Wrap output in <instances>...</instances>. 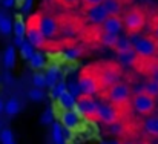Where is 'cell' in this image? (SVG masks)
<instances>
[{
    "mask_svg": "<svg viewBox=\"0 0 158 144\" xmlns=\"http://www.w3.org/2000/svg\"><path fill=\"white\" fill-rule=\"evenodd\" d=\"M132 45H134V51L137 52V55L140 58L144 60H151L158 54V40L154 37H141V35H134L131 39Z\"/></svg>",
    "mask_w": 158,
    "mask_h": 144,
    "instance_id": "1",
    "label": "cell"
},
{
    "mask_svg": "<svg viewBox=\"0 0 158 144\" xmlns=\"http://www.w3.org/2000/svg\"><path fill=\"white\" fill-rule=\"evenodd\" d=\"M123 23H124V28L127 29V32L131 34H137L140 32L144 25H146V15L141 9H131L126 12L124 19H123Z\"/></svg>",
    "mask_w": 158,
    "mask_h": 144,
    "instance_id": "2",
    "label": "cell"
},
{
    "mask_svg": "<svg viewBox=\"0 0 158 144\" xmlns=\"http://www.w3.org/2000/svg\"><path fill=\"white\" fill-rule=\"evenodd\" d=\"M34 19H35V23H37L39 29L42 31V34L46 39H54L58 34L60 25H58L55 17L48 15V14H39V15H34Z\"/></svg>",
    "mask_w": 158,
    "mask_h": 144,
    "instance_id": "3",
    "label": "cell"
},
{
    "mask_svg": "<svg viewBox=\"0 0 158 144\" xmlns=\"http://www.w3.org/2000/svg\"><path fill=\"white\" fill-rule=\"evenodd\" d=\"M78 84H80V89H81L83 95L94 97L100 89L98 74H92L91 71H85L78 78Z\"/></svg>",
    "mask_w": 158,
    "mask_h": 144,
    "instance_id": "4",
    "label": "cell"
},
{
    "mask_svg": "<svg viewBox=\"0 0 158 144\" xmlns=\"http://www.w3.org/2000/svg\"><path fill=\"white\" fill-rule=\"evenodd\" d=\"M131 94H132V91H131V88L126 83H117L112 88H109L107 100L114 106H121V104H126L129 101Z\"/></svg>",
    "mask_w": 158,
    "mask_h": 144,
    "instance_id": "5",
    "label": "cell"
},
{
    "mask_svg": "<svg viewBox=\"0 0 158 144\" xmlns=\"http://www.w3.org/2000/svg\"><path fill=\"white\" fill-rule=\"evenodd\" d=\"M132 106H134V109L138 113H141V115H151L155 110L157 103H155V98L154 97H151L143 92V94L134 95V98H132Z\"/></svg>",
    "mask_w": 158,
    "mask_h": 144,
    "instance_id": "6",
    "label": "cell"
},
{
    "mask_svg": "<svg viewBox=\"0 0 158 144\" xmlns=\"http://www.w3.org/2000/svg\"><path fill=\"white\" fill-rule=\"evenodd\" d=\"M75 109L80 112L81 117L86 118H97V109H98V101L94 97H88V95H81L77 100V106Z\"/></svg>",
    "mask_w": 158,
    "mask_h": 144,
    "instance_id": "7",
    "label": "cell"
},
{
    "mask_svg": "<svg viewBox=\"0 0 158 144\" xmlns=\"http://www.w3.org/2000/svg\"><path fill=\"white\" fill-rule=\"evenodd\" d=\"M28 28H26V40L34 46V48H43L46 45V37L42 34V31L39 29L35 19L31 17L28 22Z\"/></svg>",
    "mask_w": 158,
    "mask_h": 144,
    "instance_id": "8",
    "label": "cell"
},
{
    "mask_svg": "<svg viewBox=\"0 0 158 144\" xmlns=\"http://www.w3.org/2000/svg\"><path fill=\"white\" fill-rule=\"evenodd\" d=\"M97 118L105 123V124H112L118 121V110L112 103H98V109H97Z\"/></svg>",
    "mask_w": 158,
    "mask_h": 144,
    "instance_id": "9",
    "label": "cell"
},
{
    "mask_svg": "<svg viewBox=\"0 0 158 144\" xmlns=\"http://www.w3.org/2000/svg\"><path fill=\"white\" fill-rule=\"evenodd\" d=\"M60 124L66 130H75L81 124V115H80V112L77 109L63 110L61 115H60Z\"/></svg>",
    "mask_w": 158,
    "mask_h": 144,
    "instance_id": "10",
    "label": "cell"
},
{
    "mask_svg": "<svg viewBox=\"0 0 158 144\" xmlns=\"http://www.w3.org/2000/svg\"><path fill=\"white\" fill-rule=\"evenodd\" d=\"M98 80H100V84L105 86V88H112L114 84L120 83V71L117 66H106L100 71L98 74Z\"/></svg>",
    "mask_w": 158,
    "mask_h": 144,
    "instance_id": "11",
    "label": "cell"
},
{
    "mask_svg": "<svg viewBox=\"0 0 158 144\" xmlns=\"http://www.w3.org/2000/svg\"><path fill=\"white\" fill-rule=\"evenodd\" d=\"M123 26H124V23H123V19L120 15H109L102 25V32H109V34L118 35L121 32Z\"/></svg>",
    "mask_w": 158,
    "mask_h": 144,
    "instance_id": "12",
    "label": "cell"
},
{
    "mask_svg": "<svg viewBox=\"0 0 158 144\" xmlns=\"http://www.w3.org/2000/svg\"><path fill=\"white\" fill-rule=\"evenodd\" d=\"M86 15H88L89 22L94 23V25H103V22L109 17V14L106 12L103 5H97V6L86 8Z\"/></svg>",
    "mask_w": 158,
    "mask_h": 144,
    "instance_id": "13",
    "label": "cell"
},
{
    "mask_svg": "<svg viewBox=\"0 0 158 144\" xmlns=\"http://www.w3.org/2000/svg\"><path fill=\"white\" fill-rule=\"evenodd\" d=\"M143 130L151 135L158 138V115H148L146 120L143 121Z\"/></svg>",
    "mask_w": 158,
    "mask_h": 144,
    "instance_id": "14",
    "label": "cell"
},
{
    "mask_svg": "<svg viewBox=\"0 0 158 144\" xmlns=\"http://www.w3.org/2000/svg\"><path fill=\"white\" fill-rule=\"evenodd\" d=\"M138 58L140 57L137 55V52L134 49L127 51V52H123V54H117V61L123 66H134V64H137Z\"/></svg>",
    "mask_w": 158,
    "mask_h": 144,
    "instance_id": "15",
    "label": "cell"
},
{
    "mask_svg": "<svg viewBox=\"0 0 158 144\" xmlns=\"http://www.w3.org/2000/svg\"><path fill=\"white\" fill-rule=\"evenodd\" d=\"M15 57H17L15 46L14 45L8 46V48L5 49V52H3V66L6 69H12L15 66Z\"/></svg>",
    "mask_w": 158,
    "mask_h": 144,
    "instance_id": "16",
    "label": "cell"
},
{
    "mask_svg": "<svg viewBox=\"0 0 158 144\" xmlns=\"http://www.w3.org/2000/svg\"><path fill=\"white\" fill-rule=\"evenodd\" d=\"M57 100H58L60 107H61V109H64V110L75 109V106H77V98L72 95V94H69V92H64L63 95L58 97Z\"/></svg>",
    "mask_w": 158,
    "mask_h": 144,
    "instance_id": "17",
    "label": "cell"
},
{
    "mask_svg": "<svg viewBox=\"0 0 158 144\" xmlns=\"http://www.w3.org/2000/svg\"><path fill=\"white\" fill-rule=\"evenodd\" d=\"M28 63H29V66H31L32 69L40 71V69H43V68L46 66V58H45V55H43L40 51H35V52L32 54V57L28 60Z\"/></svg>",
    "mask_w": 158,
    "mask_h": 144,
    "instance_id": "18",
    "label": "cell"
},
{
    "mask_svg": "<svg viewBox=\"0 0 158 144\" xmlns=\"http://www.w3.org/2000/svg\"><path fill=\"white\" fill-rule=\"evenodd\" d=\"M20 109H22V104H20V101L17 100V98H9L6 103H5V113L8 115V117H14V115H17L19 112H20Z\"/></svg>",
    "mask_w": 158,
    "mask_h": 144,
    "instance_id": "19",
    "label": "cell"
},
{
    "mask_svg": "<svg viewBox=\"0 0 158 144\" xmlns=\"http://www.w3.org/2000/svg\"><path fill=\"white\" fill-rule=\"evenodd\" d=\"M109 15H120L121 12V2L120 0H105L102 3Z\"/></svg>",
    "mask_w": 158,
    "mask_h": 144,
    "instance_id": "20",
    "label": "cell"
},
{
    "mask_svg": "<svg viewBox=\"0 0 158 144\" xmlns=\"http://www.w3.org/2000/svg\"><path fill=\"white\" fill-rule=\"evenodd\" d=\"M114 49H115L117 54H123V52L132 51V49H134V45H132V42H131L129 37H118V42H117V45L114 46Z\"/></svg>",
    "mask_w": 158,
    "mask_h": 144,
    "instance_id": "21",
    "label": "cell"
},
{
    "mask_svg": "<svg viewBox=\"0 0 158 144\" xmlns=\"http://www.w3.org/2000/svg\"><path fill=\"white\" fill-rule=\"evenodd\" d=\"M51 138L54 144H64V134H63V127L60 123H54L52 129H51Z\"/></svg>",
    "mask_w": 158,
    "mask_h": 144,
    "instance_id": "22",
    "label": "cell"
},
{
    "mask_svg": "<svg viewBox=\"0 0 158 144\" xmlns=\"http://www.w3.org/2000/svg\"><path fill=\"white\" fill-rule=\"evenodd\" d=\"M14 34L19 35V37H25L26 35V28H28V23L23 20L22 15H17L14 19Z\"/></svg>",
    "mask_w": 158,
    "mask_h": 144,
    "instance_id": "23",
    "label": "cell"
},
{
    "mask_svg": "<svg viewBox=\"0 0 158 144\" xmlns=\"http://www.w3.org/2000/svg\"><path fill=\"white\" fill-rule=\"evenodd\" d=\"M14 29V25H12V20L8 17V15H3L2 11H0V34L3 35H9Z\"/></svg>",
    "mask_w": 158,
    "mask_h": 144,
    "instance_id": "24",
    "label": "cell"
},
{
    "mask_svg": "<svg viewBox=\"0 0 158 144\" xmlns=\"http://www.w3.org/2000/svg\"><path fill=\"white\" fill-rule=\"evenodd\" d=\"M100 42H102V45H105L107 48H114L118 42V35L117 34H109V32H102L100 34Z\"/></svg>",
    "mask_w": 158,
    "mask_h": 144,
    "instance_id": "25",
    "label": "cell"
},
{
    "mask_svg": "<svg viewBox=\"0 0 158 144\" xmlns=\"http://www.w3.org/2000/svg\"><path fill=\"white\" fill-rule=\"evenodd\" d=\"M45 75H46V86L52 89L54 86L58 83V69L52 66V68L48 69V72H46Z\"/></svg>",
    "mask_w": 158,
    "mask_h": 144,
    "instance_id": "26",
    "label": "cell"
},
{
    "mask_svg": "<svg viewBox=\"0 0 158 144\" xmlns=\"http://www.w3.org/2000/svg\"><path fill=\"white\" fill-rule=\"evenodd\" d=\"M19 51H20V57H22L23 60H26V61H28V60L32 57V54L35 52V48H34V46H32V45H31V43L26 40V42H25V43H23V45L19 48Z\"/></svg>",
    "mask_w": 158,
    "mask_h": 144,
    "instance_id": "27",
    "label": "cell"
},
{
    "mask_svg": "<svg viewBox=\"0 0 158 144\" xmlns=\"http://www.w3.org/2000/svg\"><path fill=\"white\" fill-rule=\"evenodd\" d=\"M144 94L157 98L158 97V81L157 80H149L148 83H144Z\"/></svg>",
    "mask_w": 158,
    "mask_h": 144,
    "instance_id": "28",
    "label": "cell"
},
{
    "mask_svg": "<svg viewBox=\"0 0 158 144\" xmlns=\"http://www.w3.org/2000/svg\"><path fill=\"white\" fill-rule=\"evenodd\" d=\"M68 92H69V94H72L77 100L83 95V94H81V89H80V84H78V80L72 78V80H69V81H68Z\"/></svg>",
    "mask_w": 158,
    "mask_h": 144,
    "instance_id": "29",
    "label": "cell"
},
{
    "mask_svg": "<svg viewBox=\"0 0 158 144\" xmlns=\"http://www.w3.org/2000/svg\"><path fill=\"white\" fill-rule=\"evenodd\" d=\"M64 92H68V81H58L52 89H51V95H52L54 98L61 97Z\"/></svg>",
    "mask_w": 158,
    "mask_h": 144,
    "instance_id": "30",
    "label": "cell"
},
{
    "mask_svg": "<svg viewBox=\"0 0 158 144\" xmlns=\"http://www.w3.org/2000/svg\"><path fill=\"white\" fill-rule=\"evenodd\" d=\"M0 143L15 144V141H14V134L11 132V129H2V132H0Z\"/></svg>",
    "mask_w": 158,
    "mask_h": 144,
    "instance_id": "31",
    "label": "cell"
},
{
    "mask_svg": "<svg viewBox=\"0 0 158 144\" xmlns=\"http://www.w3.org/2000/svg\"><path fill=\"white\" fill-rule=\"evenodd\" d=\"M32 84H34L35 88H39V89H43V88L46 86V75H45V74H40V72L37 71V74L32 75Z\"/></svg>",
    "mask_w": 158,
    "mask_h": 144,
    "instance_id": "32",
    "label": "cell"
},
{
    "mask_svg": "<svg viewBox=\"0 0 158 144\" xmlns=\"http://www.w3.org/2000/svg\"><path fill=\"white\" fill-rule=\"evenodd\" d=\"M107 132L110 134V135H123V132H124V126L121 124V123H112V124H109L107 126Z\"/></svg>",
    "mask_w": 158,
    "mask_h": 144,
    "instance_id": "33",
    "label": "cell"
},
{
    "mask_svg": "<svg viewBox=\"0 0 158 144\" xmlns=\"http://www.w3.org/2000/svg\"><path fill=\"white\" fill-rule=\"evenodd\" d=\"M28 97H29V100H32V101H42V100L45 98V92H43L42 89H39V88H32V89H29Z\"/></svg>",
    "mask_w": 158,
    "mask_h": 144,
    "instance_id": "34",
    "label": "cell"
},
{
    "mask_svg": "<svg viewBox=\"0 0 158 144\" xmlns=\"http://www.w3.org/2000/svg\"><path fill=\"white\" fill-rule=\"evenodd\" d=\"M64 55L68 57V58H78L80 55H81V49L80 48H68L64 51Z\"/></svg>",
    "mask_w": 158,
    "mask_h": 144,
    "instance_id": "35",
    "label": "cell"
},
{
    "mask_svg": "<svg viewBox=\"0 0 158 144\" xmlns=\"http://www.w3.org/2000/svg\"><path fill=\"white\" fill-rule=\"evenodd\" d=\"M54 120V113L51 109H46L45 112H43V115H42V118H40V121H42V124H51Z\"/></svg>",
    "mask_w": 158,
    "mask_h": 144,
    "instance_id": "36",
    "label": "cell"
},
{
    "mask_svg": "<svg viewBox=\"0 0 158 144\" xmlns=\"http://www.w3.org/2000/svg\"><path fill=\"white\" fill-rule=\"evenodd\" d=\"M32 3H34V0H23V2H22V12H23V14L29 12Z\"/></svg>",
    "mask_w": 158,
    "mask_h": 144,
    "instance_id": "37",
    "label": "cell"
},
{
    "mask_svg": "<svg viewBox=\"0 0 158 144\" xmlns=\"http://www.w3.org/2000/svg\"><path fill=\"white\" fill-rule=\"evenodd\" d=\"M152 37L158 40V17H154L152 20Z\"/></svg>",
    "mask_w": 158,
    "mask_h": 144,
    "instance_id": "38",
    "label": "cell"
},
{
    "mask_svg": "<svg viewBox=\"0 0 158 144\" xmlns=\"http://www.w3.org/2000/svg\"><path fill=\"white\" fill-rule=\"evenodd\" d=\"M83 2V5L86 6V8H91V6H97V5H102L105 0H81Z\"/></svg>",
    "mask_w": 158,
    "mask_h": 144,
    "instance_id": "39",
    "label": "cell"
},
{
    "mask_svg": "<svg viewBox=\"0 0 158 144\" xmlns=\"http://www.w3.org/2000/svg\"><path fill=\"white\" fill-rule=\"evenodd\" d=\"M25 42H26V40H25V37H19V35H15V37H14V46H15V48H20Z\"/></svg>",
    "mask_w": 158,
    "mask_h": 144,
    "instance_id": "40",
    "label": "cell"
},
{
    "mask_svg": "<svg viewBox=\"0 0 158 144\" xmlns=\"http://www.w3.org/2000/svg\"><path fill=\"white\" fill-rule=\"evenodd\" d=\"M15 3H17L15 0H2V6H3V8H6V9L12 8Z\"/></svg>",
    "mask_w": 158,
    "mask_h": 144,
    "instance_id": "41",
    "label": "cell"
},
{
    "mask_svg": "<svg viewBox=\"0 0 158 144\" xmlns=\"http://www.w3.org/2000/svg\"><path fill=\"white\" fill-rule=\"evenodd\" d=\"M2 112H5V103H3V100L0 98V113Z\"/></svg>",
    "mask_w": 158,
    "mask_h": 144,
    "instance_id": "42",
    "label": "cell"
},
{
    "mask_svg": "<svg viewBox=\"0 0 158 144\" xmlns=\"http://www.w3.org/2000/svg\"><path fill=\"white\" fill-rule=\"evenodd\" d=\"M102 144H121V143L117 141V140H114V141H106V143H102Z\"/></svg>",
    "mask_w": 158,
    "mask_h": 144,
    "instance_id": "43",
    "label": "cell"
},
{
    "mask_svg": "<svg viewBox=\"0 0 158 144\" xmlns=\"http://www.w3.org/2000/svg\"><path fill=\"white\" fill-rule=\"evenodd\" d=\"M64 3H68V5H72V3H77L78 0H63Z\"/></svg>",
    "mask_w": 158,
    "mask_h": 144,
    "instance_id": "44",
    "label": "cell"
},
{
    "mask_svg": "<svg viewBox=\"0 0 158 144\" xmlns=\"http://www.w3.org/2000/svg\"><path fill=\"white\" fill-rule=\"evenodd\" d=\"M121 144H134L132 141H124V143H121Z\"/></svg>",
    "mask_w": 158,
    "mask_h": 144,
    "instance_id": "45",
    "label": "cell"
},
{
    "mask_svg": "<svg viewBox=\"0 0 158 144\" xmlns=\"http://www.w3.org/2000/svg\"><path fill=\"white\" fill-rule=\"evenodd\" d=\"M15 2H17V3H22V2H23V0H15Z\"/></svg>",
    "mask_w": 158,
    "mask_h": 144,
    "instance_id": "46",
    "label": "cell"
},
{
    "mask_svg": "<svg viewBox=\"0 0 158 144\" xmlns=\"http://www.w3.org/2000/svg\"><path fill=\"white\" fill-rule=\"evenodd\" d=\"M0 132H2V129H0Z\"/></svg>",
    "mask_w": 158,
    "mask_h": 144,
    "instance_id": "47",
    "label": "cell"
},
{
    "mask_svg": "<svg viewBox=\"0 0 158 144\" xmlns=\"http://www.w3.org/2000/svg\"><path fill=\"white\" fill-rule=\"evenodd\" d=\"M157 144H158V141H157Z\"/></svg>",
    "mask_w": 158,
    "mask_h": 144,
    "instance_id": "48",
    "label": "cell"
},
{
    "mask_svg": "<svg viewBox=\"0 0 158 144\" xmlns=\"http://www.w3.org/2000/svg\"><path fill=\"white\" fill-rule=\"evenodd\" d=\"M0 2H2V0H0Z\"/></svg>",
    "mask_w": 158,
    "mask_h": 144,
    "instance_id": "49",
    "label": "cell"
},
{
    "mask_svg": "<svg viewBox=\"0 0 158 144\" xmlns=\"http://www.w3.org/2000/svg\"><path fill=\"white\" fill-rule=\"evenodd\" d=\"M0 80H2V78H0Z\"/></svg>",
    "mask_w": 158,
    "mask_h": 144,
    "instance_id": "50",
    "label": "cell"
}]
</instances>
